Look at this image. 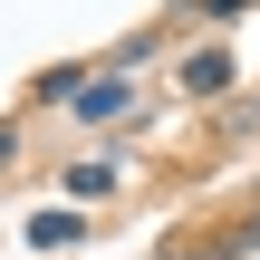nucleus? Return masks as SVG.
<instances>
[{
	"mask_svg": "<svg viewBox=\"0 0 260 260\" xmlns=\"http://www.w3.org/2000/svg\"><path fill=\"white\" fill-rule=\"evenodd\" d=\"M222 87H232V58H222V48L183 58V96H222Z\"/></svg>",
	"mask_w": 260,
	"mask_h": 260,
	"instance_id": "nucleus-3",
	"label": "nucleus"
},
{
	"mask_svg": "<svg viewBox=\"0 0 260 260\" xmlns=\"http://www.w3.org/2000/svg\"><path fill=\"white\" fill-rule=\"evenodd\" d=\"M116 183H125V164H116V154H87V164H68V193H77V203H106Z\"/></svg>",
	"mask_w": 260,
	"mask_h": 260,
	"instance_id": "nucleus-2",
	"label": "nucleus"
},
{
	"mask_svg": "<svg viewBox=\"0 0 260 260\" xmlns=\"http://www.w3.org/2000/svg\"><path fill=\"white\" fill-rule=\"evenodd\" d=\"M193 10H203V19H232V10H251V0H193Z\"/></svg>",
	"mask_w": 260,
	"mask_h": 260,
	"instance_id": "nucleus-5",
	"label": "nucleus"
},
{
	"mask_svg": "<svg viewBox=\"0 0 260 260\" xmlns=\"http://www.w3.org/2000/svg\"><path fill=\"white\" fill-rule=\"evenodd\" d=\"M77 232H87V222H77V212H39V222H29V251H68V241H77Z\"/></svg>",
	"mask_w": 260,
	"mask_h": 260,
	"instance_id": "nucleus-4",
	"label": "nucleus"
},
{
	"mask_svg": "<svg viewBox=\"0 0 260 260\" xmlns=\"http://www.w3.org/2000/svg\"><path fill=\"white\" fill-rule=\"evenodd\" d=\"M68 106H77L87 125H106V116H125V106H135V87H125V77H87V87H77Z\"/></svg>",
	"mask_w": 260,
	"mask_h": 260,
	"instance_id": "nucleus-1",
	"label": "nucleus"
},
{
	"mask_svg": "<svg viewBox=\"0 0 260 260\" xmlns=\"http://www.w3.org/2000/svg\"><path fill=\"white\" fill-rule=\"evenodd\" d=\"M241 251H260V212H251V222H241Z\"/></svg>",
	"mask_w": 260,
	"mask_h": 260,
	"instance_id": "nucleus-6",
	"label": "nucleus"
}]
</instances>
